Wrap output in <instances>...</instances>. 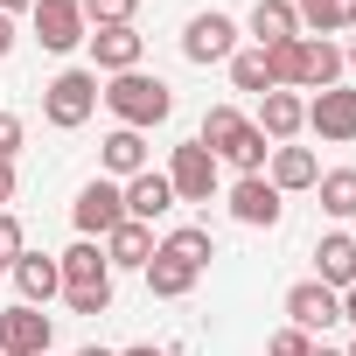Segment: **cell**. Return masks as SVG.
<instances>
[{"mask_svg": "<svg viewBox=\"0 0 356 356\" xmlns=\"http://www.w3.org/2000/svg\"><path fill=\"white\" fill-rule=\"evenodd\" d=\"M196 140H203L217 161H231L238 175H266V161H273L266 133H259L238 105H210V112H203V126H196Z\"/></svg>", "mask_w": 356, "mask_h": 356, "instance_id": "obj_1", "label": "cell"}, {"mask_svg": "<svg viewBox=\"0 0 356 356\" xmlns=\"http://www.w3.org/2000/svg\"><path fill=\"white\" fill-rule=\"evenodd\" d=\"M56 273H63V307L70 314H105L112 307V266H105L98 238H77L70 252H56Z\"/></svg>", "mask_w": 356, "mask_h": 356, "instance_id": "obj_2", "label": "cell"}, {"mask_svg": "<svg viewBox=\"0 0 356 356\" xmlns=\"http://www.w3.org/2000/svg\"><path fill=\"white\" fill-rule=\"evenodd\" d=\"M98 98H105V105H112V119H119V126H133V133L168 126V112H175V91H168L161 77H147V70H126V77L98 84Z\"/></svg>", "mask_w": 356, "mask_h": 356, "instance_id": "obj_3", "label": "cell"}, {"mask_svg": "<svg viewBox=\"0 0 356 356\" xmlns=\"http://www.w3.org/2000/svg\"><path fill=\"white\" fill-rule=\"evenodd\" d=\"M91 112H98V70H56L42 84V119L56 133H77Z\"/></svg>", "mask_w": 356, "mask_h": 356, "instance_id": "obj_4", "label": "cell"}, {"mask_svg": "<svg viewBox=\"0 0 356 356\" xmlns=\"http://www.w3.org/2000/svg\"><path fill=\"white\" fill-rule=\"evenodd\" d=\"M217 168H224V161H217L203 140H182V147H175V161H168L161 175H168L175 203H210V196H217Z\"/></svg>", "mask_w": 356, "mask_h": 356, "instance_id": "obj_5", "label": "cell"}, {"mask_svg": "<svg viewBox=\"0 0 356 356\" xmlns=\"http://www.w3.org/2000/svg\"><path fill=\"white\" fill-rule=\"evenodd\" d=\"M70 224H77V238H112L119 224H126V196H119V182H84L77 189V203H70Z\"/></svg>", "mask_w": 356, "mask_h": 356, "instance_id": "obj_6", "label": "cell"}, {"mask_svg": "<svg viewBox=\"0 0 356 356\" xmlns=\"http://www.w3.org/2000/svg\"><path fill=\"white\" fill-rule=\"evenodd\" d=\"M49 342H56V321L42 307L15 300L8 314H0V356H49Z\"/></svg>", "mask_w": 356, "mask_h": 356, "instance_id": "obj_7", "label": "cell"}, {"mask_svg": "<svg viewBox=\"0 0 356 356\" xmlns=\"http://www.w3.org/2000/svg\"><path fill=\"white\" fill-rule=\"evenodd\" d=\"M29 22H35V42H42L49 56H70V49L84 42V8H77V0H35Z\"/></svg>", "mask_w": 356, "mask_h": 356, "instance_id": "obj_8", "label": "cell"}, {"mask_svg": "<svg viewBox=\"0 0 356 356\" xmlns=\"http://www.w3.org/2000/svg\"><path fill=\"white\" fill-rule=\"evenodd\" d=\"M182 56H189V63H231V56H238V22L217 15V8L196 15V22L182 29Z\"/></svg>", "mask_w": 356, "mask_h": 356, "instance_id": "obj_9", "label": "cell"}, {"mask_svg": "<svg viewBox=\"0 0 356 356\" xmlns=\"http://www.w3.org/2000/svg\"><path fill=\"white\" fill-rule=\"evenodd\" d=\"M231 217L252 224V231H273L286 217V196L266 182V175H238V182H231Z\"/></svg>", "mask_w": 356, "mask_h": 356, "instance_id": "obj_10", "label": "cell"}, {"mask_svg": "<svg viewBox=\"0 0 356 356\" xmlns=\"http://www.w3.org/2000/svg\"><path fill=\"white\" fill-rule=\"evenodd\" d=\"M252 126L266 133V147H293V140L307 133V98H300V91H266Z\"/></svg>", "mask_w": 356, "mask_h": 356, "instance_id": "obj_11", "label": "cell"}, {"mask_svg": "<svg viewBox=\"0 0 356 356\" xmlns=\"http://www.w3.org/2000/svg\"><path fill=\"white\" fill-rule=\"evenodd\" d=\"M286 321L307 328V335H321V328L342 321V293L321 286V280H300V286H286Z\"/></svg>", "mask_w": 356, "mask_h": 356, "instance_id": "obj_12", "label": "cell"}, {"mask_svg": "<svg viewBox=\"0 0 356 356\" xmlns=\"http://www.w3.org/2000/svg\"><path fill=\"white\" fill-rule=\"evenodd\" d=\"M307 133H321V140H356V91L349 84H328V91H314L307 98Z\"/></svg>", "mask_w": 356, "mask_h": 356, "instance_id": "obj_13", "label": "cell"}, {"mask_svg": "<svg viewBox=\"0 0 356 356\" xmlns=\"http://www.w3.org/2000/svg\"><path fill=\"white\" fill-rule=\"evenodd\" d=\"M91 42V70H105V77H126V70H140V56H147V35L126 22V29H98V35H84Z\"/></svg>", "mask_w": 356, "mask_h": 356, "instance_id": "obj_14", "label": "cell"}, {"mask_svg": "<svg viewBox=\"0 0 356 356\" xmlns=\"http://www.w3.org/2000/svg\"><path fill=\"white\" fill-rule=\"evenodd\" d=\"M119 196H126V217H133V224H154V217L175 210V189H168L161 168H140L133 182H119Z\"/></svg>", "mask_w": 356, "mask_h": 356, "instance_id": "obj_15", "label": "cell"}, {"mask_svg": "<svg viewBox=\"0 0 356 356\" xmlns=\"http://www.w3.org/2000/svg\"><path fill=\"white\" fill-rule=\"evenodd\" d=\"M8 280L22 286V300H29V307H49V300L63 293V273H56V259H49V252H22V259L8 266Z\"/></svg>", "mask_w": 356, "mask_h": 356, "instance_id": "obj_16", "label": "cell"}, {"mask_svg": "<svg viewBox=\"0 0 356 356\" xmlns=\"http://www.w3.org/2000/svg\"><path fill=\"white\" fill-rule=\"evenodd\" d=\"M314 280L335 286V293L356 286V238H349V231H328V238L314 245Z\"/></svg>", "mask_w": 356, "mask_h": 356, "instance_id": "obj_17", "label": "cell"}, {"mask_svg": "<svg viewBox=\"0 0 356 356\" xmlns=\"http://www.w3.org/2000/svg\"><path fill=\"white\" fill-rule=\"evenodd\" d=\"M300 35V15H293V0H259L252 8V49H280Z\"/></svg>", "mask_w": 356, "mask_h": 356, "instance_id": "obj_18", "label": "cell"}, {"mask_svg": "<svg viewBox=\"0 0 356 356\" xmlns=\"http://www.w3.org/2000/svg\"><path fill=\"white\" fill-rule=\"evenodd\" d=\"M140 168H147V133L112 126V133H105V182H133Z\"/></svg>", "mask_w": 356, "mask_h": 356, "instance_id": "obj_19", "label": "cell"}, {"mask_svg": "<svg viewBox=\"0 0 356 356\" xmlns=\"http://www.w3.org/2000/svg\"><path fill=\"white\" fill-rule=\"evenodd\" d=\"M266 182L286 196V189H314L321 182V161H314V147H273V175Z\"/></svg>", "mask_w": 356, "mask_h": 356, "instance_id": "obj_20", "label": "cell"}, {"mask_svg": "<svg viewBox=\"0 0 356 356\" xmlns=\"http://www.w3.org/2000/svg\"><path fill=\"white\" fill-rule=\"evenodd\" d=\"M98 245H105V266H112V273H119V266H147V259H154V224H133V217H126V224H119L112 238H98Z\"/></svg>", "mask_w": 356, "mask_h": 356, "instance_id": "obj_21", "label": "cell"}, {"mask_svg": "<svg viewBox=\"0 0 356 356\" xmlns=\"http://www.w3.org/2000/svg\"><path fill=\"white\" fill-rule=\"evenodd\" d=\"M300 15V35H342L356 29V0H293Z\"/></svg>", "mask_w": 356, "mask_h": 356, "instance_id": "obj_22", "label": "cell"}, {"mask_svg": "<svg viewBox=\"0 0 356 356\" xmlns=\"http://www.w3.org/2000/svg\"><path fill=\"white\" fill-rule=\"evenodd\" d=\"M154 252H161V259H182L189 273H203V266L217 259V245H210V231H203V224H175V231H168Z\"/></svg>", "mask_w": 356, "mask_h": 356, "instance_id": "obj_23", "label": "cell"}, {"mask_svg": "<svg viewBox=\"0 0 356 356\" xmlns=\"http://www.w3.org/2000/svg\"><path fill=\"white\" fill-rule=\"evenodd\" d=\"M140 273H147V293H154V300H182V293H189V286L203 280V273H189L182 259H161V252H154V259H147Z\"/></svg>", "mask_w": 356, "mask_h": 356, "instance_id": "obj_24", "label": "cell"}, {"mask_svg": "<svg viewBox=\"0 0 356 356\" xmlns=\"http://www.w3.org/2000/svg\"><path fill=\"white\" fill-rule=\"evenodd\" d=\"M314 196H321V210H328L335 224H342V217H356V168H321Z\"/></svg>", "mask_w": 356, "mask_h": 356, "instance_id": "obj_25", "label": "cell"}, {"mask_svg": "<svg viewBox=\"0 0 356 356\" xmlns=\"http://www.w3.org/2000/svg\"><path fill=\"white\" fill-rule=\"evenodd\" d=\"M231 84H238V91H252V98L280 91V84H273V63H266V49H238V56H231Z\"/></svg>", "mask_w": 356, "mask_h": 356, "instance_id": "obj_26", "label": "cell"}, {"mask_svg": "<svg viewBox=\"0 0 356 356\" xmlns=\"http://www.w3.org/2000/svg\"><path fill=\"white\" fill-rule=\"evenodd\" d=\"M77 8H84V29H126L140 0H77Z\"/></svg>", "mask_w": 356, "mask_h": 356, "instance_id": "obj_27", "label": "cell"}, {"mask_svg": "<svg viewBox=\"0 0 356 356\" xmlns=\"http://www.w3.org/2000/svg\"><path fill=\"white\" fill-rule=\"evenodd\" d=\"M22 252H29V238H22V217H15V210H0V273H8Z\"/></svg>", "mask_w": 356, "mask_h": 356, "instance_id": "obj_28", "label": "cell"}, {"mask_svg": "<svg viewBox=\"0 0 356 356\" xmlns=\"http://www.w3.org/2000/svg\"><path fill=\"white\" fill-rule=\"evenodd\" d=\"M307 349H314V335H307V328H293V321L266 342V356H307Z\"/></svg>", "mask_w": 356, "mask_h": 356, "instance_id": "obj_29", "label": "cell"}, {"mask_svg": "<svg viewBox=\"0 0 356 356\" xmlns=\"http://www.w3.org/2000/svg\"><path fill=\"white\" fill-rule=\"evenodd\" d=\"M22 133H29L22 112H0V161H15V154H22Z\"/></svg>", "mask_w": 356, "mask_h": 356, "instance_id": "obj_30", "label": "cell"}, {"mask_svg": "<svg viewBox=\"0 0 356 356\" xmlns=\"http://www.w3.org/2000/svg\"><path fill=\"white\" fill-rule=\"evenodd\" d=\"M15 189H22V182H15V161H0V210L15 203Z\"/></svg>", "mask_w": 356, "mask_h": 356, "instance_id": "obj_31", "label": "cell"}, {"mask_svg": "<svg viewBox=\"0 0 356 356\" xmlns=\"http://www.w3.org/2000/svg\"><path fill=\"white\" fill-rule=\"evenodd\" d=\"M119 356H175V349H154V342H133V349H119Z\"/></svg>", "mask_w": 356, "mask_h": 356, "instance_id": "obj_32", "label": "cell"}, {"mask_svg": "<svg viewBox=\"0 0 356 356\" xmlns=\"http://www.w3.org/2000/svg\"><path fill=\"white\" fill-rule=\"evenodd\" d=\"M29 8H35V0H0V15H8V22H15V15H29Z\"/></svg>", "mask_w": 356, "mask_h": 356, "instance_id": "obj_33", "label": "cell"}, {"mask_svg": "<svg viewBox=\"0 0 356 356\" xmlns=\"http://www.w3.org/2000/svg\"><path fill=\"white\" fill-rule=\"evenodd\" d=\"M8 49H15V22H8V15H0V56H8Z\"/></svg>", "mask_w": 356, "mask_h": 356, "instance_id": "obj_34", "label": "cell"}, {"mask_svg": "<svg viewBox=\"0 0 356 356\" xmlns=\"http://www.w3.org/2000/svg\"><path fill=\"white\" fill-rule=\"evenodd\" d=\"M342 321H356V286H349V293H342Z\"/></svg>", "mask_w": 356, "mask_h": 356, "instance_id": "obj_35", "label": "cell"}, {"mask_svg": "<svg viewBox=\"0 0 356 356\" xmlns=\"http://www.w3.org/2000/svg\"><path fill=\"white\" fill-rule=\"evenodd\" d=\"M77 356H119V349H98V342H84V349H77Z\"/></svg>", "mask_w": 356, "mask_h": 356, "instance_id": "obj_36", "label": "cell"}, {"mask_svg": "<svg viewBox=\"0 0 356 356\" xmlns=\"http://www.w3.org/2000/svg\"><path fill=\"white\" fill-rule=\"evenodd\" d=\"M307 356H342V349H328V342H314V349H307Z\"/></svg>", "mask_w": 356, "mask_h": 356, "instance_id": "obj_37", "label": "cell"}, {"mask_svg": "<svg viewBox=\"0 0 356 356\" xmlns=\"http://www.w3.org/2000/svg\"><path fill=\"white\" fill-rule=\"evenodd\" d=\"M342 63H356V35H349V49H342Z\"/></svg>", "mask_w": 356, "mask_h": 356, "instance_id": "obj_38", "label": "cell"}, {"mask_svg": "<svg viewBox=\"0 0 356 356\" xmlns=\"http://www.w3.org/2000/svg\"><path fill=\"white\" fill-rule=\"evenodd\" d=\"M342 356H356V342H349V349H342Z\"/></svg>", "mask_w": 356, "mask_h": 356, "instance_id": "obj_39", "label": "cell"}]
</instances>
